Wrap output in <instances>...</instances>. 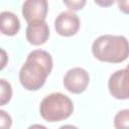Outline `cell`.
I'll use <instances>...</instances> for the list:
<instances>
[{"instance_id": "cell-1", "label": "cell", "mask_w": 129, "mask_h": 129, "mask_svg": "<svg viewBox=\"0 0 129 129\" xmlns=\"http://www.w3.org/2000/svg\"><path fill=\"white\" fill-rule=\"evenodd\" d=\"M52 66V57L47 51L35 49L29 52L19 72V81L23 88L28 91L40 89L50 74Z\"/></svg>"}, {"instance_id": "cell-2", "label": "cell", "mask_w": 129, "mask_h": 129, "mask_svg": "<svg viewBox=\"0 0 129 129\" xmlns=\"http://www.w3.org/2000/svg\"><path fill=\"white\" fill-rule=\"evenodd\" d=\"M92 52L101 61L122 62L129 55L128 40L123 35L104 34L95 39L92 45Z\"/></svg>"}, {"instance_id": "cell-3", "label": "cell", "mask_w": 129, "mask_h": 129, "mask_svg": "<svg viewBox=\"0 0 129 129\" xmlns=\"http://www.w3.org/2000/svg\"><path fill=\"white\" fill-rule=\"evenodd\" d=\"M74 111L73 101L61 93L45 96L40 102V116L47 122H58L69 118Z\"/></svg>"}, {"instance_id": "cell-4", "label": "cell", "mask_w": 129, "mask_h": 129, "mask_svg": "<svg viewBox=\"0 0 129 129\" xmlns=\"http://www.w3.org/2000/svg\"><path fill=\"white\" fill-rule=\"evenodd\" d=\"M90 82L89 73L83 68H73L69 70L63 78L64 88L73 94L83 93Z\"/></svg>"}, {"instance_id": "cell-5", "label": "cell", "mask_w": 129, "mask_h": 129, "mask_svg": "<svg viewBox=\"0 0 129 129\" xmlns=\"http://www.w3.org/2000/svg\"><path fill=\"white\" fill-rule=\"evenodd\" d=\"M110 94L119 100H126L129 97L128 86V69L118 70L113 73L108 82Z\"/></svg>"}, {"instance_id": "cell-6", "label": "cell", "mask_w": 129, "mask_h": 129, "mask_svg": "<svg viewBox=\"0 0 129 129\" xmlns=\"http://www.w3.org/2000/svg\"><path fill=\"white\" fill-rule=\"evenodd\" d=\"M54 28L62 36H72L80 29V18L72 11L60 12L54 20Z\"/></svg>"}, {"instance_id": "cell-7", "label": "cell", "mask_w": 129, "mask_h": 129, "mask_svg": "<svg viewBox=\"0 0 129 129\" xmlns=\"http://www.w3.org/2000/svg\"><path fill=\"white\" fill-rule=\"evenodd\" d=\"M48 10L46 0H26L22 5V15L27 23L44 21Z\"/></svg>"}, {"instance_id": "cell-8", "label": "cell", "mask_w": 129, "mask_h": 129, "mask_svg": "<svg viewBox=\"0 0 129 129\" xmlns=\"http://www.w3.org/2000/svg\"><path fill=\"white\" fill-rule=\"evenodd\" d=\"M49 37V27L45 21H34L28 23L26 28V38L33 45H41Z\"/></svg>"}, {"instance_id": "cell-9", "label": "cell", "mask_w": 129, "mask_h": 129, "mask_svg": "<svg viewBox=\"0 0 129 129\" xmlns=\"http://www.w3.org/2000/svg\"><path fill=\"white\" fill-rule=\"evenodd\" d=\"M20 29V21L16 14L10 11H3L0 13V32L12 36Z\"/></svg>"}, {"instance_id": "cell-10", "label": "cell", "mask_w": 129, "mask_h": 129, "mask_svg": "<svg viewBox=\"0 0 129 129\" xmlns=\"http://www.w3.org/2000/svg\"><path fill=\"white\" fill-rule=\"evenodd\" d=\"M12 97V87L11 84L4 80L0 79V106L6 105Z\"/></svg>"}, {"instance_id": "cell-11", "label": "cell", "mask_w": 129, "mask_h": 129, "mask_svg": "<svg viewBox=\"0 0 129 129\" xmlns=\"http://www.w3.org/2000/svg\"><path fill=\"white\" fill-rule=\"evenodd\" d=\"M114 126L116 129H129V110L119 111L114 117Z\"/></svg>"}, {"instance_id": "cell-12", "label": "cell", "mask_w": 129, "mask_h": 129, "mask_svg": "<svg viewBox=\"0 0 129 129\" xmlns=\"http://www.w3.org/2000/svg\"><path fill=\"white\" fill-rule=\"evenodd\" d=\"M12 125L11 116L4 110L0 109V129H10Z\"/></svg>"}, {"instance_id": "cell-13", "label": "cell", "mask_w": 129, "mask_h": 129, "mask_svg": "<svg viewBox=\"0 0 129 129\" xmlns=\"http://www.w3.org/2000/svg\"><path fill=\"white\" fill-rule=\"evenodd\" d=\"M64 5H67L71 10H79L82 9L85 4L86 1L85 0H77V1H63Z\"/></svg>"}, {"instance_id": "cell-14", "label": "cell", "mask_w": 129, "mask_h": 129, "mask_svg": "<svg viewBox=\"0 0 129 129\" xmlns=\"http://www.w3.org/2000/svg\"><path fill=\"white\" fill-rule=\"evenodd\" d=\"M7 62H8V54L3 48H0V71H2L6 67Z\"/></svg>"}, {"instance_id": "cell-15", "label": "cell", "mask_w": 129, "mask_h": 129, "mask_svg": "<svg viewBox=\"0 0 129 129\" xmlns=\"http://www.w3.org/2000/svg\"><path fill=\"white\" fill-rule=\"evenodd\" d=\"M27 129H47V128L43 125H40V124H33V125L29 126Z\"/></svg>"}, {"instance_id": "cell-16", "label": "cell", "mask_w": 129, "mask_h": 129, "mask_svg": "<svg viewBox=\"0 0 129 129\" xmlns=\"http://www.w3.org/2000/svg\"><path fill=\"white\" fill-rule=\"evenodd\" d=\"M58 129H79V128L76 127V126H74V125H62Z\"/></svg>"}]
</instances>
